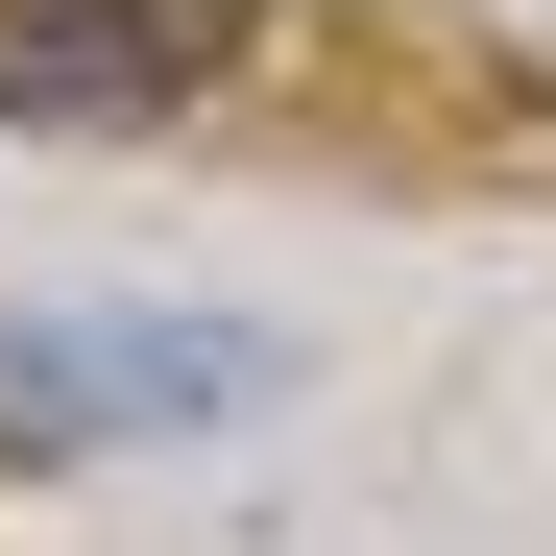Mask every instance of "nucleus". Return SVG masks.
<instances>
[{"mask_svg": "<svg viewBox=\"0 0 556 556\" xmlns=\"http://www.w3.org/2000/svg\"><path fill=\"white\" fill-rule=\"evenodd\" d=\"M266 339L242 315H0V459H146V435H242Z\"/></svg>", "mask_w": 556, "mask_h": 556, "instance_id": "nucleus-1", "label": "nucleus"}, {"mask_svg": "<svg viewBox=\"0 0 556 556\" xmlns=\"http://www.w3.org/2000/svg\"><path fill=\"white\" fill-rule=\"evenodd\" d=\"M242 73V0H0V122H194Z\"/></svg>", "mask_w": 556, "mask_h": 556, "instance_id": "nucleus-2", "label": "nucleus"}]
</instances>
